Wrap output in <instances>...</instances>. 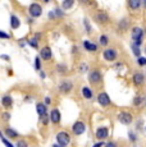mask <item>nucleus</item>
Masks as SVG:
<instances>
[{
	"mask_svg": "<svg viewBox=\"0 0 146 147\" xmlns=\"http://www.w3.org/2000/svg\"><path fill=\"white\" fill-rule=\"evenodd\" d=\"M131 37H132V40H133V44L137 45V46H140V45L144 42V37H145L144 30L139 26L133 27L131 31Z\"/></svg>",
	"mask_w": 146,
	"mask_h": 147,
	"instance_id": "f257e3e1",
	"label": "nucleus"
},
{
	"mask_svg": "<svg viewBox=\"0 0 146 147\" xmlns=\"http://www.w3.org/2000/svg\"><path fill=\"white\" fill-rule=\"evenodd\" d=\"M55 140H57V143L60 147H68V145L72 141V138H71V134H69L68 132L60 131L57 133V136H55Z\"/></svg>",
	"mask_w": 146,
	"mask_h": 147,
	"instance_id": "f03ea898",
	"label": "nucleus"
},
{
	"mask_svg": "<svg viewBox=\"0 0 146 147\" xmlns=\"http://www.w3.org/2000/svg\"><path fill=\"white\" fill-rule=\"evenodd\" d=\"M87 80L92 86H97V84H100L103 82V74L99 69H91L89 72Z\"/></svg>",
	"mask_w": 146,
	"mask_h": 147,
	"instance_id": "7ed1b4c3",
	"label": "nucleus"
},
{
	"mask_svg": "<svg viewBox=\"0 0 146 147\" xmlns=\"http://www.w3.org/2000/svg\"><path fill=\"white\" fill-rule=\"evenodd\" d=\"M94 21L96 22L97 24H100V26H104V24H108L109 22H110V17H109V14L106 12H104V10H96V12L94 13Z\"/></svg>",
	"mask_w": 146,
	"mask_h": 147,
	"instance_id": "20e7f679",
	"label": "nucleus"
},
{
	"mask_svg": "<svg viewBox=\"0 0 146 147\" xmlns=\"http://www.w3.org/2000/svg\"><path fill=\"white\" fill-rule=\"evenodd\" d=\"M73 87H74V84H73L72 81L63 80L59 82V84H58V92L62 95H68L69 92H72Z\"/></svg>",
	"mask_w": 146,
	"mask_h": 147,
	"instance_id": "39448f33",
	"label": "nucleus"
},
{
	"mask_svg": "<svg viewBox=\"0 0 146 147\" xmlns=\"http://www.w3.org/2000/svg\"><path fill=\"white\" fill-rule=\"evenodd\" d=\"M86 129H87L86 123L85 121H82V120H77V121H74V123L72 124V133H73V136L80 137V136H82L83 133H85Z\"/></svg>",
	"mask_w": 146,
	"mask_h": 147,
	"instance_id": "423d86ee",
	"label": "nucleus"
},
{
	"mask_svg": "<svg viewBox=\"0 0 146 147\" xmlns=\"http://www.w3.org/2000/svg\"><path fill=\"white\" fill-rule=\"evenodd\" d=\"M117 119L123 125H130L133 123V115L130 111H119L117 115Z\"/></svg>",
	"mask_w": 146,
	"mask_h": 147,
	"instance_id": "0eeeda50",
	"label": "nucleus"
},
{
	"mask_svg": "<svg viewBox=\"0 0 146 147\" xmlns=\"http://www.w3.org/2000/svg\"><path fill=\"white\" fill-rule=\"evenodd\" d=\"M103 59L105 61H108V63H114L118 59V51L116 49H112V47L105 49L103 51Z\"/></svg>",
	"mask_w": 146,
	"mask_h": 147,
	"instance_id": "6e6552de",
	"label": "nucleus"
},
{
	"mask_svg": "<svg viewBox=\"0 0 146 147\" xmlns=\"http://www.w3.org/2000/svg\"><path fill=\"white\" fill-rule=\"evenodd\" d=\"M96 101H97V104H99L101 107H108V106L112 105L110 96L106 94V92H104V91L100 92V94L96 96Z\"/></svg>",
	"mask_w": 146,
	"mask_h": 147,
	"instance_id": "1a4fd4ad",
	"label": "nucleus"
},
{
	"mask_svg": "<svg viewBox=\"0 0 146 147\" xmlns=\"http://www.w3.org/2000/svg\"><path fill=\"white\" fill-rule=\"evenodd\" d=\"M28 14L32 18H39L43 14V7L39 3H32L28 7Z\"/></svg>",
	"mask_w": 146,
	"mask_h": 147,
	"instance_id": "9d476101",
	"label": "nucleus"
},
{
	"mask_svg": "<svg viewBox=\"0 0 146 147\" xmlns=\"http://www.w3.org/2000/svg\"><path fill=\"white\" fill-rule=\"evenodd\" d=\"M145 80H146L145 74L142 72H140V70L135 72L133 76H132V83L135 84V87H141L145 83Z\"/></svg>",
	"mask_w": 146,
	"mask_h": 147,
	"instance_id": "9b49d317",
	"label": "nucleus"
},
{
	"mask_svg": "<svg viewBox=\"0 0 146 147\" xmlns=\"http://www.w3.org/2000/svg\"><path fill=\"white\" fill-rule=\"evenodd\" d=\"M95 137H96L97 141H103L104 142L109 137V128L108 127H99L96 129V132H95Z\"/></svg>",
	"mask_w": 146,
	"mask_h": 147,
	"instance_id": "f8f14e48",
	"label": "nucleus"
},
{
	"mask_svg": "<svg viewBox=\"0 0 146 147\" xmlns=\"http://www.w3.org/2000/svg\"><path fill=\"white\" fill-rule=\"evenodd\" d=\"M0 102H1V106L4 109H12L13 105H14V98L10 95H4L0 98Z\"/></svg>",
	"mask_w": 146,
	"mask_h": 147,
	"instance_id": "ddd939ff",
	"label": "nucleus"
},
{
	"mask_svg": "<svg viewBox=\"0 0 146 147\" xmlns=\"http://www.w3.org/2000/svg\"><path fill=\"white\" fill-rule=\"evenodd\" d=\"M51 58H53V51H51V49H50V46H44V47H41L40 49V59H43L44 61H49V60H51Z\"/></svg>",
	"mask_w": 146,
	"mask_h": 147,
	"instance_id": "4468645a",
	"label": "nucleus"
},
{
	"mask_svg": "<svg viewBox=\"0 0 146 147\" xmlns=\"http://www.w3.org/2000/svg\"><path fill=\"white\" fill-rule=\"evenodd\" d=\"M3 133H4V136L8 138V140H18L19 138V133L16 131L14 128H12V127H5L4 131H3Z\"/></svg>",
	"mask_w": 146,
	"mask_h": 147,
	"instance_id": "2eb2a0df",
	"label": "nucleus"
},
{
	"mask_svg": "<svg viewBox=\"0 0 146 147\" xmlns=\"http://www.w3.org/2000/svg\"><path fill=\"white\" fill-rule=\"evenodd\" d=\"M50 123L53 124H59L62 120V114L60 111H59V109H57V107H54V109H51V111H50Z\"/></svg>",
	"mask_w": 146,
	"mask_h": 147,
	"instance_id": "dca6fc26",
	"label": "nucleus"
},
{
	"mask_svg": "<svg viewBox=\"0 0 146 147\" xmlns=\"http://www.w3.org/2000/svg\"><path fill=\"white\" fill-rule=\"evenodd\" d=\"M82 46H83V49H85L86 51H89V53H96L97 50H99L97 44H95V42H92V41H89V40L83 41Z\"/></svg>",
	"mask_w": 146,
	"mask_h": 147,
	"instance_id": "f3484780",
	"label": "nucleus"
},
{
	"mask_svg": "<svg viewBox=\"0 0 146 147\" xmlns=\"http://www.w3.org/2000/svg\"><path fill=\"white\" fill-rule=\"evenodd\" d=\"M81 94H82L83 98H86V100H92V98H94V91H92V88L89 86L81 87Z\"/></svg>",
	"mask_w": 146,
	"mask_h": 147,
	"instance_id": "a211bd4d",
	"label": "nucleus"
},
{
	"mask_svg": "<svg viewBox=\"0 0 146 147\" xmlns=\"http://www.w3.org/2000/svg\"><path fill=\"white\" fill-rule=\"evenodd\" d=\"M145 101H146V96L144 94H137L133 97V100H132V105L136 106V107H140Z\"/></svg>",
	"mask_w": 146,
	"mask_h": 147,
	"instance_id": "6ab92c4d",
	"label": "nucleus"
},
{
	"mask_svg": "<svg viewBox=\"0 0 146 147\" xmlns=\"http://www.w3.org/2000/svg\"><path fill=\"white\" fill-rule=\"evenodd\" d=\"M130 28V19L128 18H122L118 22V31L119 32H126Z\"/></svg>",
	"mask_w": 146,
	"mask_h": 147,
	"instance_id": "aec40b11",
	"label": "nucleus"
},
{
	"mask_svg": "<svg viewBox=\"0 0 146 147\" xmlns=\"http://www.w3.org/2000/svg\"><path fill=\"white\" fill-rule=\"evenodd\" d=\"M9 22H10V28H12V30H18V28L21 27V19H19L16 14H10Z\"/></svg>",
	"mask_w": 146,
	"mask_h": 147,
	"instance_id": "412c9836",
	"label": "nucleus"
},
{
	"mask_svg": "<svg viewBox=\"0 0 146 147\" xmlns=\"http://www.w3.org/2000/svg\"><path fill=\"white\" fill-rule=\"evenodd\" d=\"M141 0H128V8L133 12H137L141 8Z\"/></svg>",
	"mask_w": 146,
	"mask_h": 147,
	"instance_id": "4be33fe9",
	"label": "nucleus"
},
{
	"mask_svg": "<svg viewBox=\"0 0 146 147\" xmlns=\"http://www.w3.org/2000/svg\"><path fill=\"white\" fill-rule=\"evenodd\" d=\"M36 111H37L39 117H41V115H44L47 113V106L45 105L44 102H37L36 104Z\"/></svg>",
	"mask_w": 146,
	"mask_h": 147,
	"instance_id": "5701e85b",
	"label": "nucleus"
},
{
	"mask_svg": "<svg viewBox=\"0 0 146 147\" xmlns=\"http://www.w3.org/2000/svg\"><path fill=\"white\" fill-rule=\"evenodd\" d=\"M74 4H76V0H63L62 1V9L63 10H69V9H72L73 7H74Z\"/></svg>",
	"mask_w": 146,
	"mask_h": 147,
	"instance_id": "b1692460",
	"label": "nucleus"
},
{
	"mask_svg": "<svg viewBox=\"0 0 146 147\" xmlns=\"http://www.w3.org/2000/svg\"><path fill=\"white\" fill-rule=\"evenodd\" d=\"M0 141H1L3 145H4L5 147H16L14 143H13L10 140H8V138L4 136V133L1 132V129H0Z\"/></svg>",
	"mask_w": 146,
	"mask_h": 147,
	"instance_id": "393cba45",
	"label": "nucleus"
},
{
	"mask_svg": "<svg viewBox=\"0 0 146 147\" xmlns=\"http://www.w3.org/2000/svg\"><path fill=\"white\" fill-rule=\"evenodd\" d=\"M108 44H109L108 35H100V37H99V45L100 46L105 47V46H108Z\"/></svg>",
	"mask_w": 146,
	"mask_h": 147,
	"instance_id": "a878e982",
	"label": "nucleus"
},
{
	"mask_svg": "<svg viewBox=\"0 0 146 147\" xmlns=\"http://www.w3.org/2000/svg\"><path fill=\"white\" fill-rule=\"evenodd\" d=\"M40 123L43 124V125H47V124L50 123V115L47 114V113L40 117Z\"/></svg>",
	"mask_w": 146,
	"mask_h": 147,
	"instance_id": "bb28decb",
	"label": "nucleus"
},
{
	"mask_svg": "<svg viewBox=\"0 0 146 147\" xmlns=\"http://www.w3.org/2000/svg\"><path fill=\"white\" fill-rule=\"evenodd\" d=\"M128 140H130V142L132 143H136L137 140H139V137H137V133L133 131H130L128 132Z\"/></svg>",
	"mask_w": 146,
	"mask_h": 147,
	"instance_id": "cd10ccee",
	"label": "nucleus"
},
{
	"mask_svg": "<svg viewBox=\"0 0 146 147\" xmlns=\"http://www.w3.org/2000/svg\"><path fill=\"white\" fill-rule=\"evenodd\" d=\"M131 47H132V53H133V55L136 56V58L141 56V49H140V46H137V45L132 44V45H131Z\"/></svg>",
	"mask_w": 146,
	"mask_h": 147,
	"instance_id": "c85d7f7f",
	"label": "nucleus"
},
{
	"mask_svg": "<svg viewBox=\"0 0 146 147\" xmlns=\"http://www.w3.org/2000/svg\"><path fill=\"white\" fill-rule=\"evenodd\" d=\"M57 72L59 74H67V72H68V69H67V67L64 65V64H58L57 65Z\"/></svg>",
	"mask_w": 146,
	"mask_h": 147,
	"instance_id": "c756f323",
	"label": "nucleus"
},
{
	"mask_svg": "<svg viewBox=\"0 0 146 147\" xmlns=\"http://www.w3.org/2000/svg\"><path fill=\"white\" fill-rule=\"evenodd\" d=\"M27 44L30 45L31 47H32V49H39V41L37 40H35V38H30L28 41H27Z\"/></svg>",
	"mask_w": 146,
	"mask_h": 147,
	"instance_id": "7c9ffc66",
	"label": "nucleus"
},
{
	"mask_svg": "<svg viewBox=\"0 0 146 147\" xmlns=\"http://www.w3.org/2000/svg\"><path fill=\"white\" fill-rule=\"evenodd\" d=\"M16 147H28V142L26 140H17V143L14 145Z\"/></svg>",
	"mask_w": 146,
	"mask_h": 147,
	"instance_id": "2f4dec72",
	"label": "nucleus"
},
{
	"mask_svg": "<svg viewBox=\"0 0 146 147\" xmlns=\"http://www.w3.org/2000/svg\"><path fill=\"white\" fill-rule=\"evenodd\" d=\"M83 26H85L86 32H87V33H91L92 28H91V24H90V21H89L87 18H85V19H83Z\"/></svg>",
	"mask_w": 146,
	"mask_h": 147,
	"instance_id": "473e14b6",
	"label": "nucleus"
},
{
	"mask_svg": "<svg viewBox=\"0 0 146 147\" xmlns=\"http://www.w3.org/2000/svg\"><path fill=\"white\" fill-rule=\"evenodd\" d=\"M35 69L37 70V72L41 70V59H40V56H36V59H35Z\"/></svg>",
	"mask_w": 146,
	"mask_h": 147,
	"instance_id": "72a5a7b5",
	"label": "nucleus"
},
{
	"mask_svg": "<svg viewBox=\"0 0 146 147\" xmlns=\"http://www.w3.org/2000/svg\"><path fill=\"white\" fill-rule=\"evenodd\" d=\"M54 13H55V16H57V18H63L64 17V10L62 9V8H57V9H54Z\"/></svg>",
	"mask_w": 146,
	"mask_h": 147,
	"instance_id": "f704fd0d",
	"label": "nucleus"
},
{
	"mask_svg": "<svg viewBox=\"0 0 146 147\" xmlns=\"http://www.w3.org/2000/svg\"><path fill=\"white\" fill-rule=\"evenodd\" d=\"M10 118H12V115H10V113H9V111H4V113H1V119L4 120V121H9V120H10Z\"/></svg>",
	"mask_w": 146,
	"mask_h": 147,
	"instance_id": "c9c22d12",
	"label": "nucleus"
},
{
	"mask_svg": "<svg viewBox=\"0 0 146 147\" xmlns=\"http://www.w3.org/2000/svg\"><path fill=\"white\" fill-rule=\"evenodd\" d=\"M137 64L140 67H146V58L145 56H139L137 58Z\"/></svg>",
	"mask_w": 146,
	"mask_h": 147,
	"instance_id": "e433bc0d",
	"label": "nucleus"
},
{
	"mask_svg": "<svg viewBox=\"0 0 146 147\" xmlns=\"http://www.w3.org/2000/svg\"><path fill=\"white\" fill-rule=\"evenodd\" d=\"M80 73H86V72H89V65L86 63H81L80 64Z\"/></svg>",
	"mask_w": 146,
	"mask_h": 147,
	"instance_id": "4c0bfd02",
	"label": "nucleus"
},
{
	"mask_svg": "<svg viewBox=\"0 0 146 147\" xmlns=\"http://www.w3.org/2000/svg\"><path fill=\"white\" fill-rule=\"evenodd\" d=\"M81 5H85V7H90L92 4V0H78Z\"/></svg>",
	"mask_w": 146,
	"mask_h": 147,
	"instance_id": "58836bf2",
	"label": "nucleus"
},
{
	"mask_svg": "<svg viewBox=\"0 0 146 147\" xmlns=\"http://www.w3.org/2000/svg\"><path fill=\"white\" fill-rule=\"evenodd\" d=\"M0 38L1 40H8V38H10V36L7 32H4V31H0Z\"/></svg>",
	"mask_w": 146,
	"mask_h": 147,
	"instance_id": "ea45409f",
	"label": "nucleus"
},
{
	"mask_svg": "<svg viewBox=\"0 0 146 147\" xmlns=\"http://www.w3.org/2000/svg\"><path fill=\"white\" fill-rule=\"evenodd\" d=\"M104 147H118V143L114 142V141H109V142H106Z\"/></svg>",
	"mask_w": 146,
	"mask_h": 147,
	"instance_id": "a19ab883",
	"label": "nucleus"
},
{
	"mask_svg": "<svg viewBox=\"0 0 146 147\" xmlns=\"http://www.w3.org/2000/svg\"><path fill=\"white\" fill-rule=\"evenodd\" d=\"M47 18L51 21V19H57V16H55L54 10H51V12H49V14H47Z\"/></svg>",
	"mask_w": 146,
	"mask_h": 147,
	"instance_id": "79ce46f5",
	"label": "nucleus"
},
{
	"mask_svg": "<svg viewBox=\"0 0 146 147\" xmlns=\"http://www.w3.org/2000/svg\"><path fill=\"white\" fill-rule=\"evenodd\" d=\"M104 145H105V143H104L103 141H97V142L94 143V145H92L91 147H104Z\"/></svg>",
	"mask_w": 146,
	"mask_h": 147,
	"instance_id": "37998d69",
	"label": "nucleus"
},
{
	"mask_svg": "<svg viewBox=\"0 0 146 147\" xmlns=\"http://www.w3.org/2000/svg\"><path fill=\"white\" fill-rule=\"evenodd\" d=\"M41 36H43V33H41V32H36L35 35H33V38H35V40H37V41H40L41 40Z\"/></svg>",
	"mask_w": 146,
	"mask_h": 147,
	"instance_id": "c03bdc74",
	"label": "nucleus"
},
{
	"mask_svg": "<svg viewBox=\"0 0 146 147\" xmlns=\"http://www.w3.org/2000/svg\"><path fill=\"white\" fill-rule=\"evenodd\" d=\"M44 104H45V105H50V104H51V98H50L49 97V96H46V97H45V100H44Z\"/></svg>",
	"mask_w": 146,
	"mask_h": 147,
	"instance_id": "a18cd8bd",
	"label": "nucleus"
},
{
	"mask_svg": "<svg viewBox=\"0 0 146 147\" xmlns=\"http://www.w3.org/2000/svg\"><path fill=\"white\" fill-rule=\"evenodd\" d=\"M39 73H40V78H41V80H45V78H46V73H45L44 70H40Z\"/></svg>",
	"mask_w": 146,
	"mask_h": 147,
	"instance_id": "49530a36",
	"label": "nucleus"
},
{
	"mask_svg": "<svg viewBox=\"0 0 146 147\" xmlns=\"http://www.w3.org/2000/svg\"><path fill=\"white\" fill-rule=\"evenodd\" d=\"M18 44H19V46L21 47H24V45H26V40H19Z\"/></svg>",
	"mask_w": 146,
	"mask_h": 147,
	"instance_id": "de8ad7c7",
	"label": "nucleus"
},
{
	"mask_svg": "<svg viewBox=\"0 0 146 147\" xmlns=\"http://www.w3.org/2000/svg\"><path fill=\"white\" fill-rule=\"evenodd\" d=\"M0 58H1L3 60H5V61H9V56L8 55H0Z\"/></svg>",
	"mask_w": 146,
	"mask_h": 147,
	"instance_id": "09e8293b",
	"label": "nucleus"
},
{
	"mask_svg": "<svg viewBox=\"0 0 146 147\" xmlns=\"http://www.w3.org/2000/svg\"><path fill=\"white\" fill-rule=\"evenodd\" d=\"M141 123H142V120H139V123H137V129L139 131H141Z\"/></svg>",
	"mask_w": 146,
	"mask_h": 147,
	"instance_id": "8fccbe9b",
	"label": "nucleus"
},
{
	"mask_svg": "<svg viewBox=\"0 0 146 147\" xmlns=\"http://www.w3.org/2000/svg\"><path fill=\"white\" fill-rule=\"evenodd\" d=\"M141 4H144V8H146V0H141Z\"/></svg>",
	"mask_w": 146,
	"mask_h": 147,
	"instance_id": "3c124183",
	"label": "nucleus"
},
{
	"mask_svg": "<svg viewBox=\"0 0 146 147\" xmlns=\"http://www.w3.org/2000/svg\"><path fill=\"white\" fill-rule=\"evenodd\" d=\"M50 1V0H44V3H49Z\"/></svg>",
	"mask_w": 146,
	"mask_h": 147,
	"instance_id": "603ef678",
	"label": "nucleus"
},
{
	"mask_svg": "<svg viewBox=\"0 0 146 147\" xmlns=\"http://www.w3.org/2000/svg\"><path fill=\"white\" fill-rule=\"evenodd\" d=\"M144 129H145V132H146V125H145V128H144Z\"/></svg>",
	"mask_w": 146,
	"mask_h": 147,
	"instance_id": "864d4df0",
	"label": "nucleus"
},
{
	"mask_svg": "<svg viewBox=\"0 0 146 147\" xmlns=\"http://www.w3.org/2000/svg\"><path fill=\"white\" fill-rule=\"evenodd\" d=\"M145 53H146V47H145Z\"/></svg>",
	"mask_w": 146,
	"mask_h": 147,
	"instance_id": "5fc2aeb1",
	"label": "nucleus"
},
{
	"mask_svg": "<svg viewBox=\"0 0 146 147\" xmlns=\"http://www.w3.org/2000/svg\"><path fill=\"white\" fill-rule=\"evenodd\" d=\"M145 102H146V101H145Z\"/></svg>",
	"mask_w": 146,
	"mask_h": 147,
	"instance_id": "6e6d98bb",
	"label": "nucleus"
}]
</instances>
